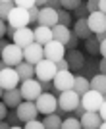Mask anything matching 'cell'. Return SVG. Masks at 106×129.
<instances>
[{
  "label": "cell",
  "instance_id": "1",
  "mask_svg": "<svg viewBox=\"0 0 106 129\" xmlns=\"http://www.w3.org/2000/svg\"><path fill=\"white\" fill-rule=\"evenodd\" d=\"M73 71L71 70H56V73H54L52 77V92L58 96L60 91H68V89H71L73 87Z\"/></svg>",
  "mask_w": 106,
  "mask_h": 129
},
{
  "label": "cell",
  "instance_id": "2",
  "mask_svg": "<svg viewBox=\"0 0 106 129\" xmlns=\"http://www.w3.org/2000/svg\"><path fill=\"white\" fill-rule=\"evenodd\" d=\"M0 60H2L6 66L16 68L21 60H23V48L17 46V44H14V43H8L4 48H2V52H0Z\"/></svg>",
  "mask_w": 106,
  "mask_h": 129
},
{
  "label": "cell",
  "instance_id": "3",
  "mask_svg": "<svg viewBox=\"0 0 106 129\" xmlns=\"http://www.w3.org/2000/svg\"><path fill=\"white\" fill-rule=\"evenodd\" d=\"M17 89H19L21 98H23V100H35V98H37L39 94L42 92V89H41V81L35 79V77H29V79L19 81Z\"/></svg>",
  "mask_w": 106,
  "mask_h": 129
},
{
  "label": "cell",
  "instance_id": "4",
  "mask_svg": "<svg viewBox=\"0 0 106 129\" xmlns=\"http://www.w3.org/2000/svg\"><path fill=\"white\" fill-rule=\"evenodd\" d=\"M35 106H37V110H39V114H52L54 110H56V94L54 92H48V91H42L41 94H39L35 100Z\"/></svg>",
  "mask_w": 106,
  "mask_h": 129
},
{
  "label": "cell",
  "instance_id": "5",
  "mask_svg": "<svg viewBox=\"0 0 106 129\" xmlns=\"http://www.w3.org/2000/svg\"><path fill=\"white\" fill-rule=\"evenodd\" d=\"M106 98L102 92L95 91V89H89V91H85L83 94L79 96V104L85 108V110H98L102 102H104Z\"/></svg>",
  "mask_w": 106,
  "mask_h": 129
},
{
  "label": "cell",
  "instance_id": "6",
  "mask_svg": "<svg viewBox=\"0 0 106 129\" xmlns=\"http://www.w3.org/2000/svg\"><path fill=\"white\" fill-rule=\"evenodd\" d=\"M54 73H56V64L52 60L42 58L35 64V79L39 81H52Z\"/></svg>",
  "mask_w": 106,
  "mask_h": 129
},
{
  "label": "cell",
  "instance_id": "7",
  "mask_svg": "<svg viewBox=\"0 0 106 129\" xmlns=\"http://www.w3.org/2000/svg\"><path fill=\"white\" fill-rule=\"evenodd\" d=\"M6 23H8V25H12L14 29L29 25V16H27V10H25V8H19V6H14V8L8 12Z\"/></svg>",
  "mask_w": 106,
  "mask_h": 129
},
{
  "label": "cell",
  "instance_id": "8",
  "mask_svg": "<svg viewBox=\"0 0 106 129\" xmlns=\"http://www.w3.org/2000/svg\"><path fill=\"white\" fill-rule=\"evenodd\" d=\"M42 54H44V58L46 60H52V62H56V60L64 58V54H66V46H64L62 43H58V41H48L46 44H42Z\"/></svg>",
  "mask_w": 106,
  "mask_h": 129
},
{
  "label": "cell",
  "instance_id": "9",
  "mask_svg": "<svg viewBox=\"0 0 106 129\" xmlns=\"http://www.w3.org/2000/svg\"><path fill=\"white\" fill-rule=\"evenodd\" d=\"M16 114H17V118H19V121H27V119H31V118H37L39 110H37V106H35L33 100H21L16 106Z\"/></svg>",
  "mask_w": 106,
  "mask_h": 129
},
{
  "label": "cell",
  "instance_id": "10",
  "mask_svg": "<svg viewBox=\"0 0 106 129\" xmlns=\"http://www.w3.org/2000/svg\"><path fill=\"white\" fill-rule=\"evenodd\" d=\"M87 25H89L91 33L95 35V33H102L106 31V14L104 12H91L89 16H87Z\"/></svg>",
  "mask_w": 106,
  "mask_h": 129
},
{
  "label": "cell",
  "instance_id": "11",
  "mask_svg": "<svg viewBox=\"0 0 106 129\" xmlns=\"http://www.w3.org/2000/svg\"><path fill=\"white\" fill-rule=\"evenodd\" d=\"M58 23V12L50 8V6H42L39 8V17H37V25H44V27H52Z\"/></svg>",
  "mask_w": 106,
  "mask_h": 129
},
{
  "label": "cell",
  "instance_id": "12",
  "mask_svg": "<svg viewBox=\"0 0 106 129\" xmlns=\"http://www.w3.org/2000/svg\"><path fill=\"white\" fill-rule=\"evenodd\" d=\"M17 85H19V75L14 68L6 66L4 70H0V87L2 89H14Z\"/></svg>",
  "mask_w": 106,
  "mask_h": 129
},
{
  "label": "cell",
  "instance_id": "13",
  "mask_svg": "<svg viewBox=\"0 0 106 129\" xmlns=\"http://www.w3.org/2000/svg\"><path fill=\"white\" fill-rule=\"evenodd\" d=\"M44 58V54H42V44H39V43H29L27 46H23V60L25 62H29V64H37L39 60H42Z\"/></svg>",
  "mask_w": 106,
  "mask_h": 129
},
{
  "label": "cell",
  "instance_id": "14",
  "mask_svg": "<svg viewBox=\"0 0 106 129\" xmlns=\"http://www.w3.org/2000/svg\"><path fill=\"white\" fill-rule=\"evenodd\" d=\"M12 43L17 44V46H27L29 43H33V29H29V25L25 27H17L14 31V37H12Z\"/></svg>",
  "mask_w": 106,
  "mask_h": 129
},
{
  "label": "cell",
  "instance_id": "15",
  "mask_svg": "<svg viewBox=\"0 0 106 129\" xmlns=\"http://www.w3.org/2000/svg\"><path fill=\"white\" fill-rule=\"evenodd\" d=\"M100 121L102 119H100V116H98L96 110H85L79 116V125L83 129H96Z\"/></svg>",
  "mask_w": 106,
  "mask_h": 129
},
{
  "label": "cell",
  "instance_id": "16",
  "mask_svg": "<svg viewBox=\"0 0 106 129\" xmlns=\"http://www.w3.org/2000/svg\"><path fill=\"white\" fill-rule=\"evenodd\" d=\"M64 58H66V62H68V66H69V70H71V71H79V70H81V66L85 64V56H83V52H79L77 48L66 50Z\"/></svg>",
  "mask_w": 106,
  "mask_h": 129
},
{
  "label": "cell",
  "instance_id": "17",
  "mask_svg": "<svg viewBox=\"0 0 106 129\" xmlns=\"http://www.w3.org/2000/svg\"><path fill=\"white\" fill-rule=\"evenodd\" d=\"M0 100H2L8 108H16L17 104L23 100V98H21L19 89H17V87H14V89H4V91H2V98H0Z\"/></svg>",
  "mask_w": 106,
  "mask_h": 129
},
{
  "label": "cell",
  "instance_id": "18",
  "mask_svg": "<svg viewBox=\"0 0 106 129\" xmlns=\"http://www.w3.org/2000/svg\"><path fill=\"white\" fill-rule=\"evenodd\" d=\"M33 41L39 44H46L48 41H52V29L44 25H37L33 29Z\"/></svg>",
  "mask_w": 106,
  "mask_h": 129
},
{
  "label": "cell",
  "instance_id": "19",
  "mask_svg": "<svg viewBox=\"0 0 106 129\" xmlns=\"http://www.w3.org/2000/svg\"><path fill=\"white\" fill-rule=\"evenodd\" d=\"M73 35H77V39H89L93 33H91L89 25H87V17H77L75 19V25L71 29Z\"/></svg>",
  "mask_w": 106,
  "mask_h": 129
},
{
  "label": "cell",
  "instance_id": "20",
  "mask_svg": "<svg viewBox=\"0 0 106 129\" xmlns=\"http://www.w3.org/2000/svg\"><path fill=\"white\" fill-rule=\"evenodd\" d=\"M50 29H52V39L58 41V43H62V44L66 43L69 39V35H71V29L66 27V25H62V23H56V25H52Z\"/></svg>",
  "mask_w": 106,
  "mask_h": 129
},
{
  "label": "cell",
  "instance_id": "21",
  "mask_svg": "<svg viewBox=\"0 0 106 129\" xmlns=\"http://www.w3.org/2000/svg\"><path fill=\"white\" fill-rule=\"evenodd\" d=\"M14 70L17 71V75H19V81L29 79V77H35V66L29 64V62H25V60H21V62L16 66V68H14Z\"/></svg>",
  "mask_w": 106,
  "mask_h": 129
},
{
  "label": "cell",
  "instance_id": "22",
  "mask_svg": "<svg viewBox=\"0 0 106 129\" xmlns=\"http://www.w3.org/2000/svg\"><path fill=\"white\" fill-rule=\"evenodd\" d=\"M89 85H91V89H95V91L106 94V75H104V73H100V71H98V73H95V75L91 77Z\"/></svg>",
  "mask_w": 106,
  "mask_h": 129
},
{
  "label": "cell",
  "instance_id": "23",
  "mask_svg": "<svg viewBox=\"0 0 106 129\" xmlns=\"http://www.w3.org/2000/svg\"><path fill=\"white\" fill-rule=\"evenodd\" d=\"M60 123H62V116H58L56 112L44 114V119H42V127L44 129H60Z\"/></svg>",
  "mask_w": 106,
  "mask_h": 129
},
{
  "label": "cell",
  "instance_id": "24",
  "mask_svg": "<svg viewBox=\"0 0 106 129\" xmlns=\"http://www.w3.org/2000/svg\"><path fill=\"white\" fill-rule=\"evenodd\" d=\"M77 94H83L85 91H89L91 89V85H89V77H85V75H77V77H73V87H71Z\"/></svg>",
  "mask_w": 106,
  "mask_h": 129
},
{
  "label": "cell",
  "instance_id": "25",
  "mask_svg": "<svg viewBox=\"0 0 106 129\" xmlns=\"http://www.w3.org/2000/svg\"><path fill=\"white\" fill-rule=\"evenodd\" d=\"M56 12H58V23H62V25L71 29V25H73V14L69 10H64V8H58Z\"/></svg>",
  "mask_w": 106,
  "mask_h": 129
},
{
  "label": "cell",
  "instance_id": "26",
  "mask_svg": "<svg viewBox=\"0 0 106 129\" xmlns=\"http://www.w3.org/2000/svg\"><path fill=\"white\" fill-rule=\"evenodd\" d=\"M83 41H85V50L89 54H93V56H96V54H98V41H96L93 35H91L89 39H83Z\"/></svg>",
  "mask_w": 106,
  "mask_h": 129
},
{
  "label": "cell",
  "instance_id": "27",
  "mask_svg": "<svg viewBox=\"0 0 106 129\" xmlns=\"http://www.w3.org/2000/svg\"><path fill=\"white\" fill-rule=\"evenodd\" d=\"M79 118H75V116H71V118H66L62 119V123H60V129H79Z\"/></svg>",
  "mask_w": 106,
  "mask_h": 129
},
{
  "label": "cell",
  "instance_id": "28",
  "mask_svg": "<svg viewBox=\"0 0 106 129\" xmlns=\"http://www.w3.org/2000/svg\"><path fill=\"white\" fill-rule=\"evenodd\" d=\"M4 119H8V123H10V127H21V123H19V118H17V114H16V110L14 108H8V112H6V118Z\"/></svg>",
  "mask_w": 106,
  "mask_h": 129
},
{
  "label": "cell",
  "instance_id": "29",
  "mask_svg": "<svg viewBox=\"0 0 106 129\" xmlns=\"http://www.w3.org/2000/svg\"><path fill=\"white\" fill-rule=\"evenodd\" d=\"M83 0H60V8H64V10H69V12H73L77 6L81 4Z\"/></svg>",
  "mask_w": 106,
  "mask_h": 129
},
{
  "label": "cell",
  "instance_id": "30",
  "mask_svg": "<svg viewBox=\"0 0 106 129\" xmlns=\"http://www.w3.org/2000/svg\"><path fill=\"white\" fill-rule=\"evenodd\" d=\"M14 8V2H4V0H0V19H4L8 17V12Z\"/></svg>",
  "mask_w": 106,
  "mask_h": 129
},
{
  "label": "cell",
  "instance_id": "31",
  "mask_svg": "<svg viewBox=\"0 0 106 129\" xmlns=\"http://www.w3.org/2000/svg\"><path fill=\"white\" fill-rule=\"evenodd\" d=\"M21 127H25V129H44L42 127V121H39L37 118H31V119H27V121H23Z\"/></svg>",
  "mask_w": 106,
  "mask_h": 129
},
{
  "label": "cell",
  "instance_id": "32",
  "mask_svg": "<svg viewBox=\"0 0 106 129\" xmlns=\"http://www.w3.org/2000/svg\"><path fill=\"white\" fill-rule=\"evenodd\" d=\"M77 44H79V39H77V35H69V39L64 43V46H66V50H71V48H77Z\"/></svg>",
  "mask_w": 106,
  "mask_h": 129
},
{
  "label": "cell",
  "instance_id": "33",
  "mask_svg": "<svg viewBox=\"0 0 106 129\" xmlns=\"http://www.w3.org/2000/svg\"><path fill=\"white\" fill-rule=\"evenodd\" d=\"M27 16H29V25H35L37 23V17H39V8L37 6H31L27 10Z\"/></svg>",
  "mask_w": 106,
  "mask_h": 129
},
{
  "label": "cell",
  "instance_id": "34",
  "mask_svg": "<svg viewBox=\"0 0 106 129\" xmlns=\"http://www.w3.org/2000/svg\"><path fill=\"white\" fill-rule=\"evenodd\" d=\"M75 17H87L89 16V10H87V6H85V2H81L77 8H75Z\"/></svg>",
  "mask_w": 106,
  "mask_h": 129
},
{
  "label": "cell",
  "instance_id": "35",
  "mask_svg": "<svg viewBox=\"0 0 106 129\" xmlns=\"http://www.w3.org/2000/svg\"><path fill=\"white\" fill-rule=\"evenodd\" d=\"M12 2H14V6H19V8H25V10L35 6V0H12Z\"/></svg>",
  "mask_w": 106,
  "mask_h": 129
},
{
  "label": "cell",
  "instance_id": "36",
  "mask_svg": "<svg viewBox=\"0 0 106 129\" xmlns=\"http://www.w3.org/2000/svg\"><path fill=\"white\" fill-rule=\"evenodd\" d=\"M98 2H100V0H87V2H85V6H87L89 14H91V12H96V10H98Z\"/></svg>",
  "mask_w": 106,
  "mask_h": 129
},
{
  "label": "cell",
  "instance_id": "37",
  "mask_svg": "<svg viewBox=\"0 0 106 129\" xmlns=\"http://www.w3.org/2000/svg\"><path fill=\"white\" fill-rule=\"evenodd\" d=\"M54 64H56V70H69V66H68V62H66V58L56 60Z\"/></svg>",
  "mask_w": 106,
  "mask_h": 129
},
{
  "label": "cell",
  "instance_id": "38",
  "mask_svg": "<svg viewBox=\"0 0 106 129\" xmlns=\"http://www.w3.org/2000/svg\"><path fill=\"white\" fill-rule=\"evenodd\" d=\"M41 89L42 91H48V92H52V81H41Z\"/></svg>",
  "mask_w": 106,
  "mask_h": 129
},
{
  "label": "cell",
  "instance_id": "39",
  "mask_svg": "<svg viewBox=\"0 0 106 129\" xmlns=\"http://www.w3.org/2000/svg\"><path fill=\"white\" fill-rule=\"evenodd\" d=\"M96 112H98L100 119H106V100H104V102L100 104V106H98V110H96Z\"/></svg>",
  "mask_w": 106,
  "mask_h": 129
},
{
  "label": "cell",
  "instance_id": "40",
  "mask_svg": "<svg viewBox=\"0 0 106 129\" xmlns=\"http://www.w3.org/2000/svg\"><path fill=\"white\" fill-rule=\"evenodd\" d=\"M6 112H8V106H6V104L0 100V119H4V118H6Z\"/></svg>",
  "mask_w": 106,
  "mask_h": 129
},
{
  "label": "cell",
  "instance_id": "41",
  "mask_svg": "<svg viewBox=\"0 0 106 129\" xmlns=\"http://www.w3.org/2000/svg\"><path fill=\"white\" fill-rule=\"evenodd\" d=\"M44 6H50V8H54V10H58L60 8V0H46Z\"/></svg>",
  "mask_w": 106,
  "mask_h": 129
},
{
  "label": "cell",
  "instance_id": "42",
  "mask_svg": "<svg viewBox=\"0 0 106 129\" xmlns=\"http://www.w3.org/2000/svg\"><path fill=\"white\" fill-rule=\"evenodd\" d=\"M93 37H95L98 43H102V41H106V31H102V33H95Z\"/></svg>",
  "mask_w": 106,
  "mask_h": 129
},
{
  "label": "cell",
  "instance_id": "43",
  "mask_svg": "<svg viewBox=\"0 0 106 129\" xmlns=\"http://www.w3.org/2000/svg\"><path fill=\"white\" fill-rule=\"evenodd\" d=\"M6 35V21L4 19H0V39Z\"/></svg>",
  "mask_w": 106,
  "mask_h": 129
},
{
  "label": "cell",
  "instance_id": "44",
  "mask_svg": "<svg viewBox=\"0 0 106 129\" xmlns=\"http://www.w3.org/2000/svg\"><path fill=\"white\" fill-rule=\"evenodd\" d=\"M98 71H100V73L106 71V60H100V62H98Z\"/></svg>",
  "mask_w": 106,
  "mask_h": 129
},
{
  "label": "cell",
  "instance_id": "45",
  "mask_svg": "<svg viewBox=\"0 0 106 129\" xmlns=\"http://www.w3.org/2000/svg\"><path fill=\"white\" fill-rule=\"evenodd\" d=\"M98 12H106V0H100V2H98Z\"/></svg>",
  "mask_w": 106,
  "mask_h": 129
},
{
  "label": "cell",
  "instance_id": "46",
  "mask_svg": "<svg viewBox=\"0 0 106 129\" xmlns=\"http://www.w3.org/2000/svg\"><path fill=\"white\" fill-rule=\"evenodd\" d=\"M44 4H46V0H35V6H37V8H42Z\"/></svg>",
  "mask_w": 106,
  "mask_h": 129
},
{
  "label": "cell",
  "instance_id": "47",
  "mask_svg": "<svg viewBox=\"0 0 106 129\" xmlns=\"http://www.w3.org/2000/svg\"><path fill=\"white\" fill-rule=\"evenodd\" d=\"M10 127V123H8V121H2V119H0V129H8Z\"/></svg>",
  "mask_w": 106,
  "mask_h": 129
},
{
  "label": "cell",
  "instance_id": "48",
  "mask_svg": "<svg viewBox=\"0 0 106 129\" xmlns=\"http://www.w3.org/2000/svg\"><path fill=\"white\" fill-rule=\"evenodd\" d=\"M6 44H8V41H4V37H2L0 39V52H2V48H4Z\"/></svg>",
  "mask_w": 106,
  "mask_h": 129
},
{
  "label": "cell",
  "instance_id": "49",
  "mask_svg": "<svg viewBox=\"0 0 106 129\" xmlns=\"http://www.w3.org/2000/svg\"><path fill=\"white\" fill-rule=\"evenodd\" d=\"M4 68H6V64L2 62V60H0V70H4Z\"/></svg>",
  "mask_w": 106,
  "mask_h": 129
},
{
  "label": "cell",
  "instance_id": "50",
  "mask_svg": "<svg viewBox=\"0 0 106 129\" xmlns=\"http://www.w3.org/2000/svg\"><path fill=\"white\" fill-rule=\"evenodd\" d=\"M2 91H4V89H2V87H0V98H2Z\"/></svg>",
  "mask_w": 106,
  "mask_h": 129
},
{
  "label": "cell",
  "instance_id": "51",
  "mask_svg": "<svg viewBox=\"0 0 106 129\" xmlns=\"http://www.w3.org/2000/svg\"><path fill=\"white\" fill-rule=\"evenodd\" d=\"M4 2H12V0H4Z\"/></svg>",
  "mask_w": 106,
  "mask_h": 129
}]
</instances>
